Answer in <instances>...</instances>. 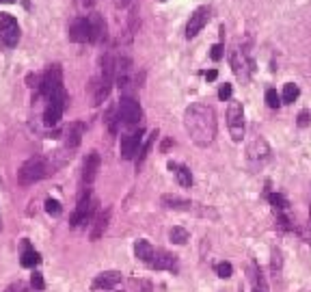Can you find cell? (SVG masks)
Masks as SVG:
<instances>
[{
    "label": "cell",
    "instance_id": "cell-1",
    "mask_svg": "<svg viewBox=\"0 0 311 292\" xmlns=\"http://www.w3.org/2000/svg\"><path fill=\"white\" fill-rule=\"evenodd\" d=\"M184 128L197 147H210L216 139V113L207 104H190L184 111Z\"/></svg>",
    "mask_w": 311,
    "mask_h": 292
},
{
    "label": "cell",
    "instance_id": "cell-2",
    "mask_svg": "<svg viewBox=\"0 0 311 292\" xmlns=\"http://www.w3.org/2000/svg\"><path fill=\"white\" fill-rule=\"evenodd\" d=\"M48 174H50L48 160L44 156H31L17 169V184H20V186H31V184L44 180Z\"/></svg>",
    "mask_w": 311,
    "mask_h": 292
},
{
    "label": "cell",
    "instance_id": "cell-3",
    "mask_svg": "<svg viewBox=\"0 0 311 292\" xmlns=\"http://www.w3.org/2000/svg\"><path fill=\"white\" fill-rule=\"evenodd\" d=\"M67 91L65 89H58L56 93H52L48 98V104H46V111H44V123L46 126H56L63 117V111L67 106Z\"/></svg>",
    "mask_w": 311,
    "mask_h": 292
},
{
    "label": "cell",
    "instance_id": "cell-4",
    "mask_svg": "<svg viewBox=\"0 0 311 292\" xmlns=\"http://www.w3.org/2000/svg\"><path fill=\"white\" fill-rule=\"evenodd\" d=\"M95 206H98V201L91 197V188H85L80 193V197H78V206H76V210H74V214H71V219H69L71 228H78V225L87 223L89 219L93 217Z\"/></svg>",
    "mask_w": 311,
    "mask_h": 292
},
{
    "label": "cell",
    "instance_id": "cell-5",
    "mask_svg": "<svg viewBox=\"0 0 311 292\" xmlns=\"http://www.w3.org/2000/svg\"><path fill=\"white\" fill-rule=\"evenodd\" d=\"M58 89H63V69L58 63H54V65H50V67L44 71V76L39 78V93L48 100L52 93H56Z\"/></svg>",
    "mask_w": 311,
    "mask_h": 292
},
{
    "label": "cell",
    "instance_id": "cell-6",
    "mask_svg": "<svg viewBox=\"0 0 311 292\" xmlns=\"http://www.w3.org/2000/svg\"><path fill=\"white\" fill-rule=\"evenodd\" d=\"M0 41L9 48L20 41V24L11 13H0Z\"/></svg>",
    "mask_w": 311,
    "mask_h": 292
},
{
    "label": "cell",
    "instance_id": "cell-7",
    "mask_svg": "<svg viewBox=\"0 0 311 292\" xmlns=\"http://www.w3.org/2000/svg\"><path fill=\"white\" fill-rule=\"evenodd\" d=\"M229 61H231V67H233V71H236V76H238V78L247 82V80L251 78V71L255 69L253 58H251L244 50H240V48H236V50H231Z\"/></svg>",
    "mask_w": 311,
    "mask_h": 292
},
{
    "label": "cell",
    "instance_id": "cell-8",
    "mask_svg": "<svg viewBox=\"0 0 311 292\" xmlns=\"http://www.w3.org/2000/svg\"><path fill=\"white\" fill-rule=\"evenodd\" d=\"M227 126H229L233 141H242V136H244V111H242L240 102L229 104V109H227Z\"/></svg>",
    "mask_w": 311,
    "mask_h": 292
},
{
    "label": "cell",
    "instance_id": "cell-9",
    "mask_svg": "<svg viewBox=\"0 0 311 292\" xmlns=\"http://www.w3.org/2000/svg\"><path fill=\"white\" fill-rule=\"evenodd\" d=\"M69 41H74V44H85V41H91V20H89V15H78L71 20L69 24Z\"/></svg>",
    "mask_w": 311,
    "mask_h": 292
},
{
    "label": "cell",
    "instance_id": "cell-10",
    "mask_svg": "<svg viewBox=\"0 0 311 292\" xmlns=\"http://www.w3.org/2000/svg\"><path fill=\"white\" fill-rule=\"evenodd\" d=\"M268 156H270V147H268L266 139L255 134L253 139L247 143V158L251 163H264V160H268Z\"/></svg>",
    "mask_w": 311,
    "mask_h": 292
},
{
    "label": "cell",
    "instance_id": "cell-11",
    "mask_svg": "<svg viewBox=\"0 0 311 292\" xmlns=\"http://www.w3.org/2000/svg\"><path fill=\"white\" fill-rule=\"evenodd\" d=\"M141 117H143L141 104L134 98H121V102H119V119H123L125 123L132 126V123H139Z\"/></svg>",
    "mask_w": 311,
    "mask_h": 292
},
{
    "label": "cell",
    "instance_id": "cell-12",
    "mask_svg": "<svg viewBox=\"0 0 311 292\" xmlns=\"http://www.w3.org/2000/svg\"><path fill=\"white\" fill-rule=\"evenodd\" d=\"M210 13H212L210 7H199L193 15H190V20H188V24H186V37H188V39L197 37V35L203 31V26L210 22Z\"/></svg>",
    "mask_w": 311,
    "mask_h": 292
},
{
    "label": "cell",
    "instance_id": "cell-13",
    "mask_svg": "<svg viewBox=\"0 0 311 292\" xmlns=\"http://www.w3.org/2000/svg\"><path fill=\"white\" fill-rule=\"evenodd\" d=\"M141 143H143V130L121 136V158L123 160L136 158V154H139V150H141Z\"/></svg>",
    "mask_w": 311,
    "mask_h": 292
},
{
    "label": "cell",
    "instance_id": "cell-14",
    "mask_svg": "<svg viewBox=\"0 0 311 292\" xmlns=\"http://www.w3.org/2000/svg\"><path fill=\"white\" fill-rule=\"evenodd\" d=\"M121 284V273L119 271H106L100 273L98 277L93 279V290H112Z\"/></svg>",
    "mask_w": 311,
    "mask_h": 292
},
{
    "label": "cell",
    "instance_id": "cell-15",
    "mask_svg": "<svg viewBox=\"0 0 311 292\" xmlns=\"http://www.w3.org/2000/svg\"><path fill=\"white\" fill-rule=\"evenodd\" d=\"M100 154L98 152H91L89 156L85 158V167H82V182L85 184H91L95 177H98V171H100Z\"/></svg>",
    "mask_w": 311,
    "mask_h": 292
},
{
    "label": "cell",
    "instance_id": "cell-16",
    "mask_svg": "<svg viewBox=\"0 0 311 292\" xmlns=\"http://www.w3.org/2000/svg\"><path fill=\"white\" fill-rule=\"evenodd\" d=\"M85 130H87L85 121L69 123V128L65 130V143H67V147H78V145H80L82 136H85Z\"/></svg>",
    "mask_w": 311,
    "mask_h": 292
},
{
    "label": "cell",
    "instance_id": "cell-17",
    "mask_svg": "<svg viewBox=\"0 0 311 292\" xmlns=\"http://www.w3.org/2000/svg\"><path fill=\"white\" fill-rule=\"evenodd\" d=\"M152 266L156 271H173L177 266V260H175V255L169 253V251H156Z\"/></svg>",
    "mask_w": 311,
    "mask_h": 292
},
{
    "label": "cell",
    "instance_id": "cell-18",
    "mask_svg": "<svg viewBox=\"0 0 311 292\" xmlns=\"http://www.w3.org/2000/svg\"><path fill=\"white\" fill-rule=\"evenodd\" d=\"M91 91H93V104L98 106L102 104L106 98H108V93H110V80H106L104 76L98 80H93L91 82Z\"/></svg>",
    "mask_w": 311,
    "mask_h": 292
},
{
    "label": "cell",
    "instance_id": "cell-19",
    "mask_svg": "<svg viewBox=\"0 0 311 292\" xmlns=\"http://www.w3.org/2000/svg\"><path fill=\"white\" fill-rule=\"evenodd\" d=\"M91 20V44H100V41L106 39V22L104 17L98 15V13H91L89 15Z\"/></svg>",
    "mask_w": 311,
    "mask_h": 292
},
{
    "label": "cell",
    "instance_id": "cell-20",
    "mask_svg": "<svg viewBox=\"0 0 311 292\" xmlns=\"http://www.w3.org/2000/svg\"><path fill=\"white\" fill-rule=\"evenodd\" d=\"M20 262H22L24 269H35V266L41 262V255L31 247V242L28 240H22V258H20Z\"/></svg>",
    "mask_w": 311,
    "mask_h": 292
},
{
    "label": "cell",
    "instance_id": "cell-21",
    "mask_svg": "<svg viewBox=\"0 0 311 292\" xmlns=\"http://www.w3.org/2000/svg\"><path fill=\"white\" fill-rule=\"evenodd\" d=\"M108 219H110V212H100L93 221V228H91V240H98V238L104 236L106 228H108Z\"/></svg>",
    "mask_w": 311,
    "mask_h": 292
},
{
    "label": "cell",
    "instance_id": "cell-22",
    "mask_svg": "<svg viewBox=\"0 0 311 292\" xmlns=\"http://www.w3.org/2000/svg\"><path fill=\"white\" fill-rule=\"evenodd\" d=\"M134 253H136V258H139L141 262H145V264H152L156 251H154V247H152V242H149V240H136Z\"/></svg>",
    "mask_w": 311,
    "mask_h": 292
},
{
    "label": "cell",
    "instance_id": "cell-23",
    "mask_svg": "<svg viewBox=\"0 0 311 292\" xmlns=\"http://www.w3.org/2000/svg\"><path fill=\"white\" fill-rule=\"evenodd\" d=\"M162 206L169 208V210H190L193 208V204H190L188 199H182L177 197V195H162Z\"/></svg>",
    "mask_w": 311,
    "mask_h": 292
},
{
    "label": "cell",
    "instance_id": "cell-24",
    "mask_svg": "<svg viewBox=\"0 0 311 292\" xmlns=\"http://www.w3.org/2000/svg\"><path fill=\"white\" fill-rule=\"evenodd\" d=\"M169 169L177 175V182L182 184V186H186V188H188V186H193V174H190L188 167L177 165V163H169Z\"/></svg>",
    "mask_w": 311,
    "mask_h": 292
},
{
    "label": "cell",
    "instance_id": "cell-25",
    "mask_svg": "<svg viewBox=\"0 0 311 292\" xmlns=\"http://www.w3.org/2000/svg\"><path fill=\"white\" fill-rule=\"evenodd\" d=\"M268 201H270V206L274 208V212H277V214H288L290 204H288V199H285L283 195L270 193V195H268Z\"/></svg>",
    "mask_w": 311,
    "mask_h": 292
},
{
    "label": "cell",
    "instance_id": "cell-26",
    "mask_svg": "<svg viewBox=\"0 0 311 292\" xmlns=\"http://www.w3.org/2000/svg\"><path fill=\"white\" fill-rule=\"evenodd\" d=\"M169 238H171V242H175V245H186L190 236H188V232L184 228H173L169 232Z\"/></svg>",
    "mask_w": 311,
    "mask_h": 292
},
{
    "label": "cell",
    "instance_id": "cell-27",
    "mask_svg": "<svg viewBox=\"0 0 311 292\" xmlns=\"http://www.w3.org/2000/svg\"><path fill=\"white\" fill-rule=\"evenodd\" d=\"M298 93H301V91H298V87L294 85V82H288V85L283 87V95H281V100L290 104V102H294V100L298 98Z\"/></svg>",
    "mask_w": 311,
    "mask_h": 292
},
{
    "label": "cell",
    "instance_id": "cell-28",
    "mask_svg": "<svg viewBox=\"0 0 311 292\" xmlns=\"http://www.w3.org/2000/svg\"><path fill=\"white\" fill-rule=\"evenodd\" d=\"M266 104L270 106V109H279L281 106V95L274 91V89H268L266 91Z\"/></svg>",
    "mask_w": 311,
    "mask_h": 292
},
{
    "label": "cell",
    "instance_id": "cell-29",
    "mask_svg": "<svg viewBox=\"0 0 311 292\" xmlns=\"http://www.w3.org/2000/svg\"><path fill=\"white\" fill-rule=\"evenodd\" d=\"M61 210H63V208H61V204H58V201L56 199H46V212L48 214H52V217H58V214H61Z\"/></svg>",
    "mask_w": 311,
    "mask_h": 292
},
{
    "label": "cell",
    "instance_id": "cell-30",
    "mask_svg": "<svg viewBox=\"0 0 311 292\" xmlns=\"http://www.w3.org/2000/svg\"><path fill=\"white\" fill-rule=\"evenodd\" d=\"M156 136H158V130H154V132H152V136H149V141L145 143V145H143V150L139 152V163H143V160H145L147 152L152 150V145H154V141H156Z\"/></svg>",
    "mask_w": 311,
    "mask_h": 292
},
{
    "label": "cell",
    "instance_id": "cell-31",
    "mask_svg": "<svg viewBox=\"0 0 311 292\" xmlns=\"http://www.w3.org/2000/svg\"><path fill=\"white\" fill-rule=\"evenodd\" d=\"M216 273H218V277L227 279V277H231L233 269H231V264H229V262H220V264H216Z\"/></svg>",
    "mask_w": 311,
    "mask_h": 292
},
{
    "label": "cell",
    "instance_id": "cell-32",
    "mask_svg": "<svg viewBox=\"0 0 311 292\" xmlns=\"http://www.w3.org/2000/svg\"><path fill=\"white\" fill-rule=\"evenodd\" d=\"M31 286H33V290H37V292H41L44 290V277H41V273H35V275L31 277Z\"/></svg>",
    "mask_w": 311,
    "mask_h": 292
},
{
    "label": "cell",
    "instance_id": "cell-33",
    "mask_svg": "<svg viewBox=\"0 0 311 292\" xmlns=\"http://www.w3.org/2000/svg\"><path fill=\"white\" fill-rule=\"evenodd\" d=\"M132 286H134V288H139L141 292H152V284L143 282V279H132Z\"/></svg>",
    "mask_w": 311,
    "mask_h": 292
},
{
    "label": "cell",
    "instance_id": "cell-34",
    "mask_svg": "<svg viewBox=\"0 0 311 292\" xmlns=\"http://www.w3.org/2000/svg\"><path fill=\"white\" fill-rule=\"evenodd\" d=\"M210 57L214 58V61H220V58H223V44H214Z\"/></svg>",
    "mask_w": 311,
    "mask_h": 292
},
{
    "label": "cell",
    "instance_id": "cell-35",
    "mask_svg": "<svg viewBox=\"0 0 311 292\" xmlns=\"http://www.w3.org/2000/svg\"><path fill=\"white\" fill-rule=\"evenodd\" d=\"M95 4V0H76V7L78 11H89Z\"/></svg>",
    "mask_w": 311,
    "mask_h": 292
},
{
    "label": "cell",
    "instance_id": "cell-36",
    "mask_svg": "<svg viewBox=\"0 0 311 292\" xmlns=\"http://www.w3.org/2000/svg\"><path fill=\"white\" fill-rule=\"evenodd\" d=\"M4 292H28V290H26V286H24L22 282H17V284L7 286V288H4Z\"/></svg>",
    "mask_w": 311,
    "mask_h": 292
},
{
    "label": "cell",
    "instance_id": "cell-37",
    "mask_svg": "<svg viewBox=\"0 0 311 292\" xmlns=\"http://www.w3.org/2000/svg\"><path fill=\"white\" fill-rule=\"evenodd\" d=\"M218 98L220 100H229L231 98V85H223L218 89Z\"/></svg>",
    "mask_w": 311,
    "mask_h": 292
},
{
    "label": "cell",
    "instance_id": "cell-38",
    "mask_svg": "<svg viewBox=\"0 0 311 292\" xmlns=\"http://www.w3.org/2000/svg\"><path fill=\"white\" fill-rule=\"evenodd\" d=\"M281 269V253L279 251H272V271L277 273Z\"/></svg>",
    "mask_w": 311,
    "mask_h": 292
},
{
    "label": "cell",
    "instance_id": "cell-39",
    "mask_svg": "<svg viewBox=\"0 0 311 292\" xmlns=\"http://www.w3.org/2000/svg\"><path fill=\"white\" fill-rule=\"evenodd\" d=\"M307 123H309V113H307V111H303L301 115H298V126H303V128H305Z\"/></svg>",
    "mask_w": 311,
    "mask_h": 292
},
{
    "label": "cell",
    "instance_id": "cell-40",
    "mask_svg": "<svg viewBox=\"0 0 311 292\" xmlns=\"http://www.w3.org/2000/svg\"><path fill=\"white\" fill-rule=\"evenodd\" d=\"M216 76H218V74H216V69L206 71V78H207V80H216Z\"/></svg>",
    "mask_w": 311,
    "mask_h": 292
},
{
    "label": "cell",
    "instance_id": "cell-41",
    "mask_svg": "<svg viewBox=\"0 0 311 292\" xmlns=\"http://www.w3.org/2000/svg\"><path fill=\"white\" fill-rule=\"evenodd\" d=\"M115 4H117V7H128L130 0H115Z\"/></svg>",
    "mask_w": 311,
    "mask_h": 292
},
{
    "label": "cell",
    "instance_id": "cell-42",
    "mask_svg": "<svg viewBox=\"0 0 311 292\" xmlns=\"http://www.w3.org/2000/svg\"><path fill=\"white\" fill-rule=\"evenodd\" d=\"M0 2H13V0H0Z\"/></svg>",
    "mask_w": 311,
    "mask_h": 292
},
{
    "label": "cell",
    "instance_id": "cell-43",
    "mask_svg": "<svg viewBox=\"0 0 311 292\" xmlns=\"http://www.w3.org/2000/svg\"><path fill=\"white\" fill-rule=\"evenodd\" d=\"M253 292H264V290H259V288H255V290H253Z\"/></svg>",
    "mask_w": 311,
    "mask_h": 292
},
{
    "label": "cell",
    "instance_id": "cell-44",
    "mask_svg": "<svg viewBox=\"0 0 311 292\" xmlns=\"http://www.w3.org/2000/svg\"><path fill=\"white\" fill-rule=\"evenodd\" d=\"M309 225H311V210H309Z\"/></svg>",
    "mask_w": 311,
    "mask_h": 292
}]
</instances>
